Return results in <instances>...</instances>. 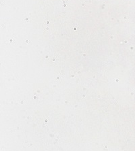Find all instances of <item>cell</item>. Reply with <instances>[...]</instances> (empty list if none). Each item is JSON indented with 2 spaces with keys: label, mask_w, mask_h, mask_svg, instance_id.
Here are the masks:
<instances>
[{
  "label": "cell",
  "mask_w": 135,
  "mask_h": 151,
  "mask_svg": "<svg viewBox=\"0 0 135 151\" xmlns=\"http://www.w3.org/2000/svg\"><path fill=\"white\" fill-rule=\"evenodd\" d=\"M61 2H62L63 4H66V1H62Z\"/></svg>",
  "instance_id": "6da1fadb"
}]
</instances>
